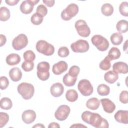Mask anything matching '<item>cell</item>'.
<instances>
[{"instance_id":"obj_47","label":"cell","mask_w":128,"mask_h":128,"mask_svg":"<svg viewBox=\"0 0 128 128\" xmlns=\"http://www.w3.org/2000/svg\"><path fill=\"white\" fill-rule=\"evenodd\" d=\"M48 128H60V126L58 124L56 123V122H50L48 126Z\"/></svg>"},{"instance_id":"obj_33","label":"cell","mask_w":128,"mask_h":128,"mask_svg":"<svg viewBox=\"0 0 128 128\" xmlns=\"http://www.w3.org/2000/svg\"><path fill=\"white\" fill-rule=\"evenodd\" d=\"M44 16L39 14L36 12L30 18L31 22L34 25H40L43 21Z\"/></svg>"},{"instance_id":"obj_28","label":"cell","mask_w":128,"mask_h":128,"mask_svg":"<svg viewBox=\"0 0 128 128\" xmlns=\"http://www.w3.org/2000/svg\"><path fill=\"white\" fill-rule=\"evenodd\" d=\"M121 52L120 50L116 47H112L109 50L108 54V57L111 60H116L120 58Z\"/></svg>"},{"instance_id":"obj_23","label":"cell","mask_w":128,"mask_h":128,"mask_svg":"<svg viewBox=\"0 0 128 128\" xmlns=\"http://www.w3.org/2000/svg\"><path fill=\"white\" fill-rule=\"evenodd\" d=\"M77 80V77H73L68 73H66L62 78V82L64 84L67 86H74Z\"/></svg>"},{"instance_id":"obj_8","label":"cell","mask_w":128,"mask_h":128,"mask_svg":"<svg viewBox=\"0 0 128 128\" xmlns=\"http://www.w3.org/2000/svg\"><path fill=\"white\" fill-rule=\"evenodd\" d=\"M75 28L79 36L82 37H88L90 34V30L86 22L82 20H77L74 24Z\"/></svg>"},{"instance_id":"obj_21","label":"cell","mask_w":128,"mask_h":128,"mask_svg":"<svg viewBox=\"0 0 128 128\" xmlns=\"http://www.w3.org/2000/svg\"><path fill=\"white\" fill-rule=\"evenodd\" d=\"M118 74L112 70L108 71L104 75L105 81L110 84L114 83L118 80Z\"/></svg>"},{"instance_id":"obj_38","label":"cell","mask_w":128,"mask_h":128,"mask_svg":"<svg viewBox=\"0 0 128 128\" xmlns=\"http://www.w3.org/2000/svg\"><path fill=\"white\" fill-rule=\"evenodd\" d=\"M58 54L61 58H66L69 55L70 51L66 46H61L58 50Z\"/></svg>"},{"instance_id":"obj_26","label":"cell","mask_w":128,"mask_h":128,"mask_svg":"<svg viewBox=\"0 0 128 128\" xmlns=\"http://www.w3.org/2000/svg\"><path fill=\"white\" fill-rule=\"evenodd\" d=\"M101 12L105 16H110L114 12V8L110 4L106 3L102 6Z\"/></svg>"},{"instance_id":"obj_32","label":"cell","mask_w":128,"mask_h":128,"mask_svg":"<svg viewBox=\"0 0 128 128\" xmlns=\"http://www.w3.org/2000/svg\"><path fill=\"white\" fill-rule=\"evenodd\" d=\"M110 61L111 60L107 56L103 60L100 62L99 64L100 68L103 70H109L111 67Z\"/></svg>"},{"instance_id":"obj_39","label":"cell","mask_w":128,"mask_h":128,"mask_svg":"<svg viewBox=\"0 0 128 128\" xmlns=\"http://www.w3.org/2000/svg\"><path fill=\"white\" fill-rule=\"evenodd\" d=\"M80 68L78 66H72L68 70V74L73 77H77L80 73Z\"/></svg>"},{"instance_id":"obj_40","label":"cell","mask_w":128,"mask_h":128,"mask_svg":"<svg viewBox=\"0 0 128 128\" xmlns=\"http://www.w3.org/2000/svg\"><path fill=\"white\" fill-rule=\"evenodd\" d=\"M9 84V80L8 78L4 76L0 78V88L2 90L6 89Z\"/></svg>"},{"instance_id":"obj_3","label":"cell","mask_w":128,"mask_h":128,"mask_svg":"<svg viewBox=\"0 0 128 128\" xmlns=\"http://www.w3.org/2000/svg\"><path fill=\"white\" fill-rule=\"evenodd\" d=\"M36 48L38 52L46 56H52L54 52V46L44 40L38 41Z\"/></svg>"},{"instance_id":"obj_45","label":"cell","mask_w":128,"mask_h":128,"mask_svg":"<svg viewBox=\"0 0 128 128\" xmlns=\"http://www.w3.org/2000/svg\"><path fill=\"white\" fill-rule=\"evenodd\" d=\"M6 42V36L2 34H0V46H2L5 44Z\"/></svg>"},{"instance_id":"obj_37","label":"cell","mask_w":128,"mask_h":128,"mask_svg":"<svg viewBox=\"0 0 128 128\" xmlns=\"http://www.w3.org/2000/svg\"><path fill=\"white\" fill-rule=\"evenodd\" d=\"M23 57L25 60L34 61L36 58V55L32 50H28L24 53Z\"/></svg>"},{"instance_id":"obj_27","label":"cell","mask_w":128,"mask_h":128,"mask_svg":"<svg viewBox=\"0 0 128 128\" xmlns=\"http://www.w3.org/2000/svg\"><path fill=\"white\" fill-rule=\"evenodd\" d=\"M78 94L76 91L73 89L68 90L66 94V98L68 101L70 102H74L78 98Z\"/></svg>"},{"instance_id":"obj_18","label":"cell","mask_w":128,"mask_h":128,"mask_svg":"<svg viewBox=\"0 0 128 128\" xmlns=\"http://www.w3.org/2000/svg\"><path fill=\"white\" fill-rule=\"evenodd\" d=\"M34 5L32 4L30 0L23 1L20 5V10L22 14H30L34 10Z\"/></svg>"},{"instance_id":"obj_11","label":"cell","mask_w":128,"mask_h":128,"mask_svg":"<svg viewBox=\"0 0 128 128\" xmlns=\"http://www.w3.org/2000/svg\"><path fill=\"white\" fill-rule=\"evenodd\" d=\"M70 108L69 106L62 104L58 106L54 113L55 118L60 121L66 120L70 114Z\"/></svg>"},{"instance_id":"obj_29","label":"cell","mask_w":128,"mask_h":128,"mask_svg":"<svg viewBox=\"0 0 128 128\" xmlns=\"http://www.w3.org/2000/svg\"><path fill=\"white\" fill-rule=\"evenodd\" d=\"M97 92L101 96H106L109 94L110 92V87L104 84H100L97 88Z\"/></svg>"},{"instance_id":"obj_42","label":"cell","mask_w":128,"mask_h":128,"mask_svg":"<svg viewBox=\"0 0 128 128\" xmlns=\"http://www.w3.org/2000/svg\"><path fill=\"white\" fill-rule=\"evenodd\" d=\"M36 12L43 16H45L48 13L47 8L43 4H40L36 8Z\"/></svg>"},{"instance_id":"obj_22","label":"cell","mask_w":128,"mask_h":128,"mask_svg":"<svg viewBox=\"0 0 128 128\" xmlns=\"http://www.w3.org/2000/svg\"><path fill=\"white\" fill-rule=\"evenodd\" d=\"M100 105V102L96 98H92L86 101V106L91 110H97Z\"/></svg>"},{"instance_id":"obj_44","label":"cell","mask_w":128,"mask_h":128,"mask_svg":"<svg viewBox=\"0 0 128 128\" xmlns=\"http://www.w3.org/2000/svg\"><path fill=\"white\" fill-rule=\"evenodd\" d=\"M6 3L10 6H14L16 5L19 2L18 0H6Z\"/></svg>"},{"instance_id":"obj_10","label":"cell","mask_w":128,"mask_h":128,"mask_svg":"<svg viewBox=\"0 0 128 128\" xmlns=\"http://www.w3.org/2000/svg\"><path fill=\"white\" fill-rule=\"evenodd\" d=\"M89 44L86 40H78L70 45L72 50L76 53H84L89 50Z\"/></svg>"},{"instance_id":"obj_20","label":"cell","mask_w":128,"mask_h":128,"mask_svg":"<svg viewBox=\"0 0 128 128\" xmlns=\"http://www.w3.org/2000/svg\"><path fill=\"white\" fill-rule=\"evenodd\" d=\"M22 72L18 68H13L9 72V76L10 79L14 82L19 81L22 78Z\"/></svg>"},{"instance_id":"obj_6","label":"cell","mask_w":128,"mask_h":128,"mask_svg":"<svg viewBox=\"0 0 128 128\" xmlns=\"http://www.w3.org/2000/svg\"><path fill=\"white\" fill-rule=\"evenodd\" d=\"M78 12V6L76 4L72 3L68 5L61 12V18L66 21L70 20L75 16Z\"/></svg>"},{"instance_id":"obj_46","label":"cell","mask_w":128,"mask_h":128,"mask_svg":"<svg viewBox=\"0 0 128 128\" xmlns=\"http://www.w3.org/2000/svg\"><path fill=\"white\" fill-rule=\"evenodd\" d=\"M70 128H86L87 126H84L81 124H75L73 125H72Z\"/></svg>"},{"instance_id":"obj_16","label":"cell","mask_w":128,"mask_h":128,"mask_svg":"<svg viewBox=\"0 0 128 128\" xmlns=\"http://www.w3.org/2000/svg\"><path fill=\"white\" fill-rule=\"evenodd\" d=\"M64 92V88L62 84L60 82H56L52 85L50 88V92L52 96L58 98L61 96Z\"/></svg>"},{"instance_id":"obj_1","label":"cell","mask_w":128,"mask_h":128,"mask_svg":"<svg viewBox=\"0 0 128 128\" xmlns=\"http://www.w3.org/2000/svg\"><path fill=\"white\" fill-rule=\"evenodd\" d=\"M82 120L96 128H108V122L106 118L101 116L98 113L92 112L90 111L84 112L81 116Z\"/></svg>"},{"instance_id":"obj_43","label":"cell","mask_w":128,"mask_h":128,"mask_svg":"<svg viewBox=\"0 0 128 128\" xmlns=\"http://www.w3.org/2000/svg\"><path fill=\"white\" fill-rule=\"evenodd\" d=\"M42 2L48 7H52L54 6L55 1L54 0H43Z\"/></svg>"},{"instance_id":"obj_36","label":"cell","mask_w":128,"mask_h":128,"mask_svg":"<svg viewBox=\"0 0 128 128\" xmlns=\"http://www.w3.org/2000/svg\"><path fill=\"white\" fill-rule=\"evenodd\" d=\"M9 120V116L6 112H0V127L2 128L5 126Z\"/></svg>"},{"instance_id":"obj_12","label":"cell","mask_w":128,"mask_h":128,"mask_svg":"<svg viewBox=\"0 0 128 128\" xmlns=\"http://www.w3.org/2000/svg\"><path fill=\"white\" fill-rule=\"evenodd\" d=\"M68 64L63 60H60L54 64L52 67V72L56 75H60L68 70Z\"/></svg>"},{"instance_id":"obj_5","label":"cell","mask_w":128,"mask_h":128,"mask_svg":"<svg viewBox=\"0 0 128 128\" xmlns=\"http://www.w3.org/2000/svg\"><path fill=\"white\" fill-rule=\"evenodd\" d=\"M50 65L48 62H39L37 66L36 74L38 78L42 80L46 81L50 78L49 70Z\"/></svg>"},{"instance_id":"obj_30","label":"cell","mask_w":128,"mask_h":128,"mask_svg":"<svg viewBox=\"0 0 128 128\" xmlns=\"http://www.w3.org/2000/svg\"><path fill=\"white\" fill-rule=\"evenodd\" d=\"M10 11L6 6H2L0 8V20L6 22L10 18Z\"/></svg>"},{"instance_id":"obj_48","label":"cell","mask_w":128,"mask_h":128,"mask_svg":"<svg viewBox=\"0 0 128 128\" xmlns=\"http://www.w3.org/2000/svg\"><path fill=\"white\" fill-rule=\"evenodd\" d=\"M123 50L126 52V53H127L128 52V40H126L124 43L123 45Z\"/></svg>"},{"instance_id":"obj_25","label":"cell","mask_w":128,"mask_h":128,"mask_svg":"<svg viewBox=\"0 0 128 128\" xmlns=\"http://www.w3.org/2000/svg\"><path fill=\"white\" fill-rule=\"evenodd\" d=\"M110 40L112 44L118 46L123 41V36L122 34L120 32H115L111 35Z\"/></svg>"},{"instance_id":"obj_41","label":"cell","mask_w":128,"mask_h":128,"mask_svg":"<svg viewBox=\"0 0 128 128\" xmlns=\"http://www.w3.org/2000/svg\"><path fill=\"white\" fill-rule=\"evenodd\" d=\"M119 100L122 104H127L128 102V92L127 90H122L120 93Z\"/></svg>"},{"instance_id":"obj_49","label":"cell","mask_w":128,"mask_h":128,"mask_svg":"<svg viewBox=\"0 0 128 128\" xmlns=\"http://www.w3.org/2000/svg\"><path fill=\"white\" fill-rule=\"evenodd\" d=\"M33 128H44L45 126L42 124H37L33 126Z\"/></svg>"},{"instance_id":"obj_13","label":"cell","mask_w":128,"mask_h":128,"mask_svg":"<svg viewBox=\"0 0 128 128\" xmlns=\"http://www.w3.org/2000/svg\"><path fill=\"white\" fill-rule=\"evenodd\" d=\"M36 117V112L32 110H24L22 116V121L26 124H30L33 122Z\"/></svg>"},{"instance_id":"obj_34","label":"cell","mask_w":128,"mask_h":128,"mask_svg":"<svg viewBox=\"0 0 128 128\" xmlns=\"http://www.w3.org/2000/svg\"><path fill=\"white\" fill-rule=\"evenodd\" d=\"M34 62L33 61L25 60L22 64V68L25 72H30L34 68Z\"/></svg>"},{"instance_id":"obj_35","label":"cell","mask_w":128,"mask_h":128,"mask_svg":"<svg viewBox=\"0 0 128 128\" xmlns=\"http://www.w3.org/2000/svg\"><path fill=\"white\" fill-rule=\"evenodd\" d=\"M119 12L120 14L127 17L128 16V2H122L119 6Z\"/></svg>"},{"instance_id":"obj_19","label":"cell","mask_w":128,"mask_h":128,"mask_svg":"<svg viewBox=\"0 0 128 128\" xmlns=\"http://www.w3.org/2000/svg\"><path fill=\"white\" fill-rule=\"evenodd\" d=\"M6 62L8 65L10 66L16 65L20 62V57L17 54L12 53L6 57Z\"/></svg>"},{"instance_id":"obj_4","label":"cell","mask_w":128,"mask_h":128,"mask_svg":"<svg viewBox=\"0 0 128 128\" xmlns=\"http://www.w3.org/2000/svg\"><path fill=\"white\" fill-rule=\"evenodd\" d=\"M91 42L92 44L101 52L106 50L110 46L108 40L100 34L94 35L91 38Z\"/></svg>"},{"instance_id":"obj_7","label":"cell","mask_w":128,"mask_h":128,"mask_svg":"<svg viewBox=\"0 0 128 128\" xmlns=\"http://www.w3.org/2000/svg\"><path fill=\"white\" fill-rule=\"evenodd\" d=\"M78 88L80 94L85 96L91 95L94 90L90 82L86 79L81 80L78 83Z\"/></svg>"},{"instance_id":"obj_14","label":"cell","mask_w":128,"mask_h":128,"mask_svg":"<svg viewBox=\"0 0 128 128\" xmlns=\"http://www.w3.org/2000/svg\"><path fill=\"white\" fill-rule=\"evenodd\" d=\"M100 102L102 104L104 111L106 113H112L115 110L116 105L110 99L106 98H102L100 99Z\"/></svg>"},{"instance_id":"obj_15","label":"cell","mask_w":128,"mask_h":128,"mask_svg":"<svg viewBox=\"0 0 128 128\" xmlns=\"http://www.w3.org/2000/svg\"><path fill=\"white\" fill-rule=\"evenodd\" d=\"M114 118L116 122L126 124H128V110H118L114 115Z\"/></svg>"},{"instance_id":"obj_24","label":"cell","mask_w":128,"mask_h":128,"mask_svg":"<svg viewBox=\"0 0 128 128\" xmlns=\"http://www.w3.org/2000/svg\"><path fill=\"white\" fill-rule=\"evenodd\" d=\"M117 30L120 33H125L128 30V21L124 20H119L116 25Z\"/></svg>"},{"instance_id":"obj_2","label":"cell","mask_w":128,"mask_h":128,"mask_svg":"<svg viewBox=\"0 0 128 128\" xmlns=\"http://www.w3.org/2000/svg\"><path fill=\"white\" fill-rule=\"evenodd\" d=\"M17 90L19 94L26 100L30 99L34 94V86L28 82H22L18 84Z\"/></svg>"},{"instance_id":"obj_17","label":"cell","mask_w":128,"mask_h":128,"mask_svg":"<svg viewBox=\"0 0 128 128\" xmlns=\"http://www.w3.org/2000/svg\"><path fill=\"white\" fill-rule=\"evenodd\" d=\"M112 69L113 71L118 74H126L128 72V64L123 62H118L114 63L112 66Z\"/></svg>"},{"instance_id":"obj_31","label":"cell","mask_w":128,"mask_h":128,"mask_svg":"<svg viewBox=\"0 0 128 128\" xmlns=\"http://www.w3.org/2000/svg\"><path fill=\"white\" fill-rule=\"evenodd\" d=\"M12 106V100L7 97L2 98L0 100V108L5 110H10Z\"/></svg>"},{"instance_id":"obj_9","label":"cell","mask_w":128,"mask_h":128,"mask_svg":"<svg viewBox=\"0 0 128 128\" xmlns=\"http://www.w3.org/2000/svg\"><path fill=\"white\" fill-rule=\"evenodd\" d=\"M28 44V39L26 36L20 34L16 36L12 42V48L16 50H20L26 46Z\"/></svg>"}]
</instances>
